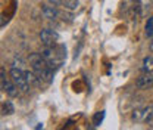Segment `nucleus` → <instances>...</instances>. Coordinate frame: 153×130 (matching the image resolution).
Here are the masks:
<instances>
[{
  "mask_svg": "<svg viewBox=\"0 0 153 130\" xmlns=\"http://www.w3.org/2000/svg\"><path fill=\"white\" fill-rule=\"evenodd\" d=\"M146 37H153V17L147 19L146 24Z\"/></svg>",
  "mask_w": 153,
  "mask_h": 130,
  "instance_id": "4468645a",
  "label": "nucleus"
},
{
  "mask_svg": "<svg viewBox=\"0 0 153 130\" xmlns=\"http://www.w3.org/2000/svg\"><path fill=\"white\" fill-rule=\"evenodd\" d=\"M10 77L13 80V83L19 87L21 92H27L30 89V83L27 81V77H25V71L22 68H16V67H12L10 70Z\"/></svg>",
  "mask_w": 153,
  "mask_h": 130,
  "instance_id": "f257e3e1",
  "label": "nucleus"
},
{
  "mask_svg": "<svg viewBox=\"0 0 153 130\" xmlns=\"http://www.w3.org/2000/svg\"><path fill=\"white\" fill-rule=\"evenodd\" d=\"M103 118H105V111H99L94 114V117H93V126L97 127V126H100V123L103 121Z\"/></svg>",
  "mask_w": 153,
  "mask_h": 130,
  "instance_id": "ddd939ff",
  "label": "nucleus"
},
{
  "mask_svg": "<svg viewBox=\"0 0 153 130\" xmlns=\"http://www.w3.org/2000/svg\"><path fill=\"white\" fill-rule=\"evenodd\" d=\"M38 78H40V81H44L46 84H50L52 81H53V70L49 67V68H46L44 71H41L40 74H38Z\"/></svg>",
  "mask_w": 153,
  "mask_h": 130,
  "instance_id": "6e6552de",
  "label": "nucleus"
},
{
  "mask_svg": "<svg viewBox=\"0 0 153 130\" xmlns=\"http://www.w3.org/2000/svg\"><path fill=\"white\" fill-rule=\"evenodd\" d=\"M153 117V107H144V108H138L133 112L131 118L137 123H146Z\"/></svg>",
  "mask_w": 153,
  "mask_h": 130,
  "instance_id": "39448f33",
  "label": "nucleus"
},
{
  "mask_svg": "<svg viewBox=\"0 0 153 130\" xmlns=\"http://www.w3.org/2000/svg\"><path fill=\"white\" fill-rule=\"evenodd\" d=\"M25 77H27V81L30 83V86H33V84H37L38 81H40V78H38L37 73L33 70V71H25Z\"/></svg>",
  "mask_w": 153,
  "mask_h": 130,
  "instance_id": "9d476101",
  "label": "nucleus"
},
{
  "mask_svg": "<svg viewBox=\"0 0 153 130\" xmlns=\"http://www.w3.org/2000/svg\"><path fill=\"white\" fill-rule=\"evenodd\" d=\"M30 64H31L33 70L37 73V75L40 74L41 71H44L46 68H49L47 61L44 59V56L41 55V53H31V55H30Z\"/></svg>",
  "mask_w": 153,
  "mask_h": 130,
  "instance_id": "7ed1b4c3",
  "label": "nucleus"
},
{
  "mask_svg": "<svg viewBox=\"0 0 153 130\" xmlns=\"http://www.w3.org/2000/svg\"><path fill=\"white\" fill-rule=\"evenodd\" d=\"M13 67L22 68V70H24V61H22L21 58H15V59H13Z\"/></svg>",
  "mask_w": 153,
  "mask_h": 130,
  "instance_id": "2eb2a0df",
  "label": "nucleus"
},
{
  "mask_svg": "<svg viewBox=\"0 0 153 130\" xmlns=\"http://www.w3.org/2000/svg\"><path fill=\"white\" fill-rule=\"evenodd\" d=\"M149 47H150V52H153V37H152V41H150V46Z\"/></svg>",
  "mask_w": 153,
  "mask_h": 130,
  "instance_id": "f3484780",
  "label": "nucleus"
},
{
  "mask_svg": "<svg viewBox=\"0 0 153 130\" xmlns=\"http://www.w3.org/2000/svg\"><path fill=\"white\" fill-rule=\"evenodd\" d=\"M143 71L144 73H153V56H146L143 59Z\"/></svg>",
  "mask_w": 153,
  "mask_h": 130,
  "instance_id": "1a4fd4ad",
  "label": "nucleus"
},
{
  "mask_svg": "<svg viewBox=\"0 0 153 130\" xmlns=\"http://www.w3.org/2000/svg\"><path fill=\"white\" fill-rule=\"evenodd\" d=\"M1 90L6 92V95L10 96V98H16L18 93H19V87L13 83V80L10 81V80L6 78V75H4V68H1Z\"/></svg>",
  "mask_w": 153,
  "mask_h": 130,
  "instance_id": "f03ea898",
  "label": "nucleus"
},
{
  "mask_svg": "<svg viewBox=\"0 0 153 130\" xmlns=\"http://www.w3.org/2000/svg\"><path fill=\"white\" fill-rule=\"evenodd\" d=\"M41 14L46 19H56L59 17V12L57 9L53 6H49V5H41Z\"/></svg>",
  "mask_w": 153,
  "mask_h": 130,
  "instance_id": "0eeeda50",
  "label": "nucleus"
},
{
  "mask_svg": "<svg viewBox=\"0 0 153 130\" xmlns=\"http://www.w3.org/2000/svg\"><path fill=\"white\" fill-rule=\"evenodd\" d=\"M135 86L141 90H146V89H150L153 86V75L152 73H144L143 75H140L135 81Z\"/></svg>",
  "mask_w": 153,
  "mask_h": 130,
  "instance_id": "423d86ee",
  "label": "nucleus"
},
{
  "mask_svg": "<svg viewBox=\"0 0 153 130\" xmlns=\"http://www.w3.org/2000/svg\"><path fill=\"white\" fill-rule=\"evenodd\" d=\"M52 5H55V6H59V5H62L63 3V0H49Z\"/></svg>",
  "mask_w": 153,
  "mask_h": 130,
  "instance_id": "dca6fc26",
  "label": "nucleus"
},
{
  "mask_svg": "<svg viewBox=\"0 0 153 130\" xmlns=\"http://www.w3.org/2000/svg\"><path fill=\"white\" fill-rule=\"evenodd\" d=\"M40 38H41V43L44 46H56L57 40H59V34H57L55 30L44 28L40 33Z\"/></svg>",
  "mask_w": 153,
  "mask_h": 130,
  "instance_id": "20e7f679",
  "label": "nucleus"
},
{
  "mask_svg": "<svg viewBox=\"0 0 153 130\" xmlns=\"http://www.w3.org/2000/svg\"><path fill=\"white\" fill-rule=\"evenodd\" d=\"M13 112H15V108H13V105H12L9 101L3 102V105H1V114H3V115H10V114H13Z\"/></svg>",
  "mask_w": 153,
  "mask_h": 130,
  "instance_id": "9b49d317",
  "label": "nucleus"
},
{
  "mask_svg": "<svg viewBox=\"0 0 153 130\" xmlns=\"http://www.w3.org/2000/svg\"><path fill=\"white\" fill-rule=\"evenodd\" d=\"M63 8L68 11H75L78 8V0H63Z\"/></svg>",
  "mask_w": 153,
  "mask_h": 130,
  "instance_id": "f8f14e48",
  "label": "nucleus"
}]
</instances>
